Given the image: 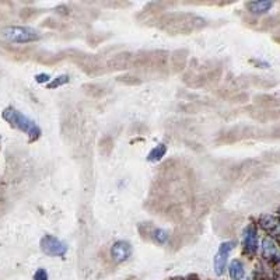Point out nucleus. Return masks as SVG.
Returning <instances> with one entry per match:
<instances>
[{"instance_id":"f257e3e1","label":"nucleus","mask_w":280,"mask_h":280,"mask_svg":"<svg viewBox=\"0 0 280 280\" xmlns=\"http://www.w3.org/2000/svg\"><path fill=\"white\" fill-rule=\"evenodd\" d=\"M205 24H206L205 18L188 13H170L160 20V28L170 32L171 35L189 34L205 27Z\"/></svg>"},{"instance_id":"f03ea898","label":"nucleus","mask_w":280,"mask_h":280,"mask_svg":"<svg viewBox=\"0 0 280 280\" xmlns=\"http://www.w3.org/2000/svg\"><path fill=\"white\" fill-rule=\"evenodd\" d=\"M3 119L9 124L10 126L16 127L18 130L24 132L30 136V142H35L41 137V127L36 125L32 119L26 117L23 112H20L18 109L13 108V107H7L1 112Z\"/></svg>"},{"instance_id":"7ed1b4c3","label":"nucleus","mask_w":280,"mask_h":280,"mask_svg":"<svg viewBox=\"0 0 280 280\" xmlns=\"http://www.w3.org/2000/svg\"><path fill=\"white\" fill-rule=\"evenodd\" d=\"M1 36L11 44H30L41 39L39 31L28 26H9L1 30Z\"/></svg>"},{"instance_id":"20e7f679","label":"nucleus","mask_w":280,"mask_h":280,"mask_svg":"<svg viewBox=\"0 0 280 280\" xmlns=\"http://www.w3.org/2000/svg\"><path fill=\"white\" fill-rule=\"evenodd\" d=\"M41 251L48 256H64L67 253V245L52 234H45L39 241Z\"/></svg>"},{"instance_id":"39448f33","label":"nucleus","mask_w":280,"mask_h":280,"mask_svg":"<svg viewBox=\"0 0 280 280\" xmlns=\"http://www.w3.org/2000/svg\"><path fill=\"white\" fill-rule=\"evenodd\" d=\"M235 248L234 241H226L218 247L216 256H215V272L217 276H221L227 268V262H228V256L231 251Z\"/></svg>"},{"instance_id":"423d86ee","label":"nucleus","mask_w":280,"mask_h":280,"mask_svg":"<svg viewBox=\"0 0 280 280\" xmlns=\"http://www.w3.org/2000/svg\"><path fill=\"white\" fill-rule=\"evenodd\" d=\"M132 255V245L127 241H117L115 244L111 247V258L115 262L121 263L127 261Z\"/></svg>"},{"instance_id":"0eeeda50","label":"nucleus","mask_w":280,"mask_h":280,"mask_svg":"<svg viewBox=\"0 0 280 280\" xmlns=\"http://www.w3.org/2000/svg\"><path fill=\"white\" fill-rule=\"evenodd\" d=\"M262 256L269 262H279V245L272 237H265L262 240Z\"/></svg>"},{"instance_id":"6e6552de","label":"nucleus","mask_w":280,"mask_h":280,"mask_svg":"<svg viewBox=\"0 0 280 280\" xmlns=\"http://www.w3.org/2000/svg\"><path fill=\"white\" fill-rule=\"evenodd\" d=\"M244 251L248 255H253L258 251V233L252 224L244 230Z\"/></svg>"},{"instance_id":"1a4fd4ad","label":"nucleus","mask_w":280,"mask_h":280,"mask_svg":"<svg viewBox=\"0 0 280 280\" xmlns=\"http://www.w3.org/2000/svg\"><path fill=\"white\" fill-rule=\"evenodd\" d=\"M259 224L269 234V237H272V238L279 237L280 224L278 216H275V215H265V216L259 218Z\"/></svg>"},{"instance_id":"9d476101","label":"nucleus","mask_w":280,"mask_h":280,"mask_svg":"<svg viewBox=\"0 0 280 280\" xmlns=\"http://www.w3.org/2000/svg\"><path fill=\"white\" fill-rule=\"evenodd\" d=\"M133 56L130 54H118L112 56V59L108 62V67L112 70H121V69H126L132 64Z\"/></svg>"},{"instance_id":"9b49d317","label":"nucleus","mask_w":280,"mask_h":280,"mask_svg":"<svg viewBox=\"0 0 280 280\" xmlns=\"http://www.w3.org/2000/svg\"><path fill=\"white\" fill-rule=\"evenodd\" d=\"M273 1H269V0H261V1H249L245 4V7L249 10V13L252 14H256V16H261V14H265L268 13L269 10L273 7Z\"/></svg>"},{"instance_id":"f8f14e48","label":"nucleus","mask_w":280,"mask_h":280,"mask_svg":"<svg viewBox=\"0 0 280 280\" xmlns=\"http://www.w3.org/2000/svg\"><path fill=\"white\" fill-rule=\"evenodd\" d=\"M228 273H230V278L233 280H241L245 275L244 263L240 259H234L228 266Z\"/></svg>"},{"instance_id":"ddd939ff","label":"nucleus","mask_w":280,"mask_h":280,"mask_svg":"<svg viewBox=\"0 0 280 280\" xmlns=\"http://www.w3.org/2000/svg\"><path fill=\"white\" fill-rule=\"evenodd\" d=\"M165 153H167V146L164 145V143H160V145L153 147V149L150 150V153L147 154V161L157 163V161H160V160L163 158Z\"/></svg>"},{"instance_id":"4468645a","label":"nucleus","mask_w":280,"mask_h":280,"mask_svg":"<svg viewBox=\"0 0 280 280\" xmlns=\"http://www.w3.org/2000/svg\"><path fill=\"white\" fill-rule=\"evenodd\" d=\"M150 235H152V238L157 244H165L168 241V238H170V234L163 228H153Z\"/></svg>"},{"instance_id":"2eb2a0df","label":"nucleus","mask_w":280,"mask_h":280,"mask_svg":"<svg viewBox=\"0 0 280 280\" xmlns=\"http://www.w3.org/2000/svg\"><path fill=\"white\" fill-rule=\"evenodd\" d=\"M70 80V77L67 76V74H61V76H58V77H55L52 79L51 82L46 84V87L49 89V90H54V89H58V87H61V86H64L66 83H69Z\"/></svg>"},{"instance_id":"dca6fc26","label":"nucleus","mask_w":280,"mask_h":280,"mask_svg":"<svg viewBox=\"0 0 280 280\" xmlns=\"http://www.w3.org/2000/svg\"><path fill=\"white\" fill-rule=\"evenodd\" d=\"M118 82L124 83V84H130V86H135V84H140V79H137L132 74H124V76H119L118 77Z\"/></svg>"},{"instance_id":"f3484780","label":"nucleus","mask_w":280,"mask_h":280,"mask_svg":"<svg viewBox=\"0 0 280 280\" xmlns=\"http://www.w3.org/2000/svg\"><path fill=\"white\" fill-rule=\"evenodd\" d=\"M34 280H48V272L44 268H39L34 273Z\"/></svg>"},{"instance_id":"a211bd4d","label":"nucleus","mask_w":280,"mask_h":280,"mask_svg":"<svg viewBox=\"0 0 280 280\" xmlns=\"http://www.w3.org/2000/svg\"><path fill=\"white\" fill-rule=\"evenodd\" d=\"M35 82L42 84V83H49L51 82V76L46 74V73H41V74H36L35 76Z\"/></svg>"}]
</instances>
